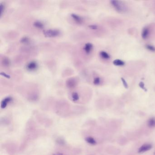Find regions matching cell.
<instances>
[{
    "label": "cell",
    "mask_w": 155,
    "mask_h": 155,
    "mask_svg": "<svg viewBox=\"0 0 155 155\" xmlns=\"http://www.w3.org/2000/svg\"><path fill=\"white\" fill-rule=\"evenodd\" d=\"M111 3L112 6L118 12H125L127 10V7L122 1L119 0H112Z\"/></svg>",
    "instance_id": "6da1fadb"
},
{
    "label": "cell",
    "mask_w": 155,
    "mask_h": 155,
    "mask_svg": "<svg viewBox=\"0 0 155 155\" xmlns=\"http://www.w3.org/2000/svg\"><path fill=\"white\" fill-rule=\"evenodd\" d=\"M43 33L45 36L47 37H56L60 36L61 32L57 29H49L44 31Z\"/></svg>",
    "instance_id": "7a4b0ae2"
},
{
    "label": "cell",
    "mask_w": 155,
    "mask_h": 155,
    "mask_svg": "<svg viewBox=\"0 0 155 155\" xmlns=\"http://www.w3.org/2000/svg\"><path fill=\"white\" fill-rule=\"evenodd\" d=\"M37 67H38V65L36 62L32 61L27 64L26 66V69L27 70L31 72V71L36 70Z\"/></svg>",
    "instance_id": "3957f363"
},
{
    "label": "cell",
    "mask_w": 155,
    "mask_h": 155,
    "mask_svg": "<svg viewBox=\"0 0 155 155\" xmlns=\"http://www.w3.org/2000/svg\"><path fill=\"white\" fill-rule=\"evenodd\" d=\"M152 148V145L149 144H145L141 146L138 150L139 153H142L148 151Z\"/></svg>",
    "instance_id": "277c9868"
},
{
    "label": "cell",
    "mask_w": 155,
    "mask_h": 155,
    "mask_svg": "<svg viewBox=\"0 0 155 155\" xmlns=\"http://www.w3.org/2000/svg\"><path fill=\"white\" fill-rule=\"evenodd\" d=\"M11 100H12V98L10 96H8L6 97L5 98H4L1 102V105H0L1 108L2 109L5 108L7 107V104L10 102H11Z\"/></svg>",
    "instance_id": "5b68a950"
},
{
    "label": "cell",
    "mask_w": 155,
    "mask_h": 155,
    "mask_svg": "<svg viewBox=\"0 0 155 155\" xmlns=\"http://www.w3.org/2000/svg\"><path fill=\"white\" fill-rule=\"evenodd\" d=\"M71 17L74 20V21L77 24H81L83 22V18L80 17L79 15L76 14L72 13L71 14Z\"/></svg>",
    "instance_id": "8992f818"
},
{
    "label": "cell",
    "mask_w": 155,
    "mask_h": 155,
    "mask_svg": "<svg viewBox=\"0 0 155 155\" xmlns=\"http://www.w3.org/2000/svg\"><path fill=\"white\" fill-rule=\"evenodd\" d=\"M93 45L92 43H86L84 46V50L86 53L88 54L90 53L92 50L93 49Z\"/></svg>",
    "instance_id": "52a82bcc"
},
{
    "label": "cell",
    "mask_w": 155,
    "mask_h": 155,
    "mask_svg": "<svg viewBox=\"0 0 155 155\" xmlns=\"http://www.w3.org/2000/svg\"><path fill=\"white\" fill-rule=\"evenodd\" d=\"M33 25L34 27L38 29H43L44 27V24L39 21H35L34 23H33Z\"/></svg>",
    "instance_id": "ba28073f"
},
{
    "label": "cell",
    "mask_w": 155,
    "mask_h": 155,
    "mask_svg": "<svg viewBox=\"0 0 155 155\" xmlns=\"http://www.w3.org/2000/svg\"><path fill=\"white\" fill-rule=\"evenodd\" d=\"M85 141L88 143L92 145H95L96 144V140L92 137H87L85 138Z\"/></svg>",
    "instance_id": "9c48e42d"
},
{
    "label": "cell",
    "mask_w": 155,
    "mask_h": 155,
    "mask_svg": "<svg viewBox=\"0 0 155 155\" xmlns=\"http://www.w3.org/2000/svg\"><path fill=\"white\" fill-rule=\"evenodd\" d=\"M76 82L74 79H70L67 82V85L70 88H72L76 86Z\"/></svg>",
    "instance_id": "30bf717a"
},
{
    "label": "cell",
    "mask_w": 155,
    "mask_h": 155,
    "mask_svg": "<svg viewBox=\"0 0 155 155\" xmlns=\"http://www.w3.org/2000/svg\"><path fill=\"white\" fill-rule=\"evenodd\" d=\"M149 33V31L148 29L146 27L144 28L142 31V38L144 39H146L148 36Z\"/></svg>",
    "instance_id": "8fae6325"
},
{
    "label": "cell",
    "mask_w": 155,
    "mask_h": 155,
    "mask_svg": "<svg viewBox=\"0 0 155 155\" xmlns=\"http://www.w3.org/2000/svg\"><path fill=\"white\" fill-rule=\"evenodd\" d=\"M113 64L116 66H122L125 65V62L121 60L116 59L113 61Z\"/></svg>",
    "instance_id": "7c38bea8"
},
{
    "label": "cell",
    "mask_w": 155,
    "mask_h": 155,
    "mask_svg": "<svg viewBox=\"0 0 155 155\" xmlns=\"http://www.w3.org/2000/svg\"><path fill=\"white\" fill-rule=\"evenodd\" d=\"M100 55L102 58L104 59H109V58H110V56L109 54L104 51L101 52L100 53Z\"/></svg>",
    "instance_id": "4fadbf2b"
},
{
    "label": "cell",
    "mask_w": 155,
    "mask_h": 155,
    "mask_svg": "<svg viewBox=\"0 0 155 155\" xmlns=\"http://www.w3.org/2000/svg\"><path fill=\"white\" fill-rule=\"evenodd\" d=\"M30 39L27 37H23L22 38H21V39L20 40V42L22 44H27L30 43Z\"/></svg>",
    "instance_id": "5bb4252c"
},
{
    "label": "cell",
    "mask_w": 155,
    "mask_h": 155,
    "mask_svg": "<svg viewBox=\"0 0 155 155\" xmlns=\"http://www.w3.org/2000/svg\"><path fill=\"white\" fill-rule=\"evenodd\" d=\"M148 125L149 127H153L155 126V120L154 118H151L148 122Z\"/></svg>",
    "instance_id": "9a60e30c"
},
{
    "label": "cell",
    "mask_w": 155,
    "mask_h": 155,
    "mask_svg": "<svg viewBox=\"0 0 155 155\" xmlns=\"http://www.w3.org/2000/svg\"><path fill=\"white\" fill-rule=\"evenodd\" d=\"M72 96L73 100L74 101H77L79 99V96L78 93H76V92L73 93Z\"/></svg>",
    "instance_id": "2e32d148"
},
{
    "label": "cell",
    "mask_w": 155,
    "mask_h": 155,
    "mask_svg": "<svg viewBox=\"0 0 155 155\" xmlns=\"http://www.w3.org/2000/svg\"><path fill=\"white\" fill-rule=\"evenodd\" d=\"M2 63H3V65L4 66H9L10 64V61L7 58H6L3 60Z\"/></svg>",
    "instance_id": "e0dca14e"
},
{
    "label": "cell",
    "mask_w": 155,
    "mask_h": 155,
    "mask_svg": "<svg viewBox=\"0 0 155 155\" xmlns=\"http://www.w3.org/2000/svg\"><path fill=\"white\" fill-rule=\"evenodd\" d=\"M5 9V4L2 3H1L0 4V17H1L3 15L4 10Z\"/></svg>",
    "instance_id": "ac0fdd59"
},
{
    "label": "cell",
    "mask_w": 155,
    "mask_h": 155,
    "mask_svg": "<svg viewBox=\"0 0 155 155\" xmlns=\"http://www.w3.org/2000/svg\"><path fill=\"white\" fill-rule=\"evenodd\" d=\"M101 82V79L100 78L97 77H96L95 78L94 81H93V83L94 85H99L100 84V83Z\"/></svg>",
    "instance_id": "d6986e66"
},
{
    "label": "cell",
    "mask_w": 155,
    "mask_h": 155,
    "mask_svg": "<svg viewBox=\"0 0 155 155\" xmlns=\"http://www.w3.org/2000/svg\"><path fill=\"white\" fill-rule=\"evenodd\" d=\"M146 48L150 51L155 52V47L154 46H152L151 45H147L146 46Z\"/></svg>",
    "instance_id": "ffe728a7"
},
{
    "label": "cell",
    "mask_w": 155,
    "mask_h": 155,
    "mask_svg": "<svg viewBox=\"0 0 155 155\" xmlns=\"http://www.w3.org/2000/svg\"><path fill=\"white\" fill-rule=\"evenodd\" d=\"M139 85L140 87L141 88H142L143 90H144V91H145V92L147 91V90L145 88V86H144V83H143V82H141V83H139Z\"/></svg>",
    "instance_id": "44dd1931"
},
{
    "label": "cell",
    "mask_w": 155,
    "mask_h": 155,
    "mask_svg": "<svg viewBox=\"0 0 155 155\" xmlns=\"http://www.w3.org/2000/svg\"><path fill=\"white\" fill-rule=\"evenodd\" d=\"M121 80H122V83H123V85L124 86V87H125V88H128V85H127V83L126 82L125 80L123 78H122Z\"/></svg>",
    "instance_id": "7402d4cb"
},
{
    "label": "cell",
    "mask_w": 155,
    "mask_h": 155,
    "mask_svg": "<svg viewBox=\"0 0 155 155\" xmlns=\"http://www.w3.org/2000/svg\"><path fill=\"white\" fill-rule=\"evenodd\" d=\"M89 27L91 29L96 30V29H97L98 27L96 25H90L89 26Z\"/></svg>",
    "instance_id": "603a6c76"
},
{
    "label": "cell",
    "mask_w": 155,
    "mask_h": 155,
    "mask_svg": "<svg viewBox=\"0 0 155 155\" xmlns=\"http://www.w3.org/2000/svg\"><path fill=\"white\" fill-rule=\"evenodd\" d=\"M1 75H3L4 76H5V77H6L7 78H10V76H9V75H7V74H6L5 73L3 72H1Z\"/></svg>",
    "instance_id": "cb8c5ba5"
},
{
    "label": "cell",
    "mask_w": 155,
    "mask_h": 155,
    "mask_svg": "<svg viewBox=\"0 0 155 155\" xmlns=\"http://www.w3.org/2000/svg\"><path fill=\"white\" fill-rule=\"evenodd\" d=\"M53 155H63L62 153H56V154H53Z\"/></svg>",
    "instance_id": "d4e9b609"
}]
</instances>
